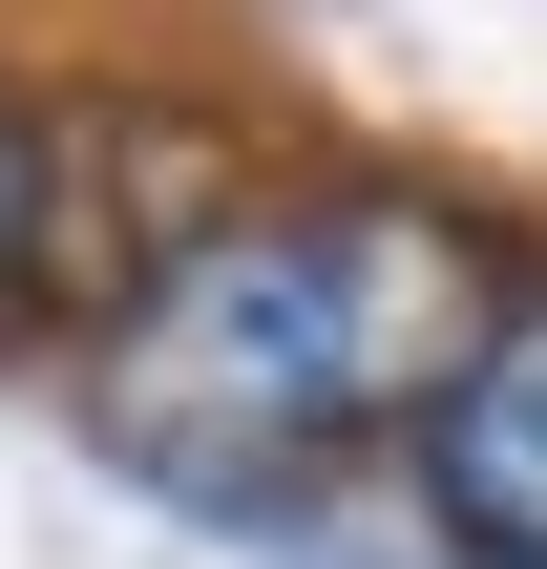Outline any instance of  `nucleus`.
<instances>
[{
	"label": "nucleus",
	"instance_id": "7ed1b4c3",
	"mask_svg": "<svg viewBox=\"0 0 547 569\" xmlns=\"http://www.w3.org/2000/svg\"><path fill=\"white\" fill-rule=\"evenodd\" d=\"M42 253H63V106L0 84V338L42 317Z\"/></svg>",
	"mask_w": 547,
	"mask_h": 569
},
{
	"label": "nucleus",
	"instance_id": "f257e3e1",
	"mask_svg": "<svg viewBox=\"0 0 547 569\" xmlns=\"http://www.w3.org/2000/svg\"><path fill=\"white\" fill-rule=\"evenodd\" d=\"M527 274H547V232L485 211V190H443V169H274L105 338V422L190 507H274L337 443H422Z\"/></svg>",
	"mask_w": 547,
	"mask_h": 569
},
{
	"label": "nucleus",
	"instance_id": "f03ea898",
	"mask_svg": "<svg viewBox=\"0 0 547 569\" xmlns=\"http://www.w3.org/2000/svg\"><path fill=\"white\" fill-rule=\"evenodd\" d=\"M401 507L443 569H547V274L506 296V338L443 380V422L401 443Z\"/></svg>",
	"mask_w": 547,
	"mask_h": 569
}]
</instances>
